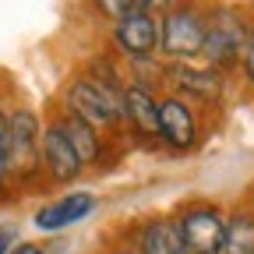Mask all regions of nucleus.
<instances>
[{
	"label": "nucleus",
	"instance_id": "4",
	"mask_svg": "<svg viewBox=\"0 0 254 254\" xmlns=\"http://www.w3.org/2000/svg\"><path fill=\"white\" fill-rule=\"evenodd\" d=\"M180 233H184V247L187 254H222V240H226V219L222 212L208 201H194L184 205L177 212Z\"/></svg>",
	"mask_w": 254,
	"mask_h": 254
},
{
	"label": "nucleus",
	"instance_id": "14",
	"mask_svg": "<svg viewBox=\"0 0 254 254\" xmlns=\"http://www.w3.org/2000/svg\"><path fill=\"white\" fill-rule=\"evenodd\" d=\"M222 254H254V215L251 212H233L226 219Z\"/></svg>",
	"mask_w": 254,
	"mask_h": 254
},
{
	"label": "nucleus",
	"instance_id": "15",
	"mask_svg": "<svg viewBox=\"0 0 254 254\" xmlns=\"http://www.w3.org/2000/svg\"><path fill=\"white\" fill-rule=\"evenodd\" d=\"M92 4H95V11H99L106 21H124L127 14H131L134 11V0H92Z\"/></svg>",
	"mask_w": 254,
	"mask_h": 254
},
{
	"label": "nucleus",
	"instance_id": "13",
	"mask_svg": "<svg viewBox=\"0 0 254 254\" xmlns=\"http://www.w3.org/2000/svg\"><path fill=\"white\" fill-rule=\"evenodd\" d=\"M57 124H60V131L67 134V141L78 152L81 163H95V159L103 155V141H99V131H95V127H88V124H81L74 117H57Z\"/></svg>",
	"mask_w": 254,
	"mask_h": 254
},
{
	"label": "nucleus",
	"instance_id": "7",
	"mask_svg": "<svg viewBox=\"0 0 254 254\" xmlns=\"http://www.w3.org/2000/svg\"><path fill=\"white\" fill-rule=\"evenodd\" d=\"M95 212V194L92 190H71V194H60L57 201L43 205L36 215H32V226L43 230V233H60L74 226V222L88 219Z\"/></svg>",
	"mask_w": 254,
	"mask_h": 254
},
{
	"label": "nucleus",
	"instance_id": "21",
	"mask_svg": "<svg viewBox=\"0 0 254 254\" xmlns=\"http://www.w3.org/2000/svg\"><path fill=\"white\" fill-rule=\"evenodd\" d=\"M7 134V113H4V106H0V138Z\"/></svg>",
	"mask_w": 254,
	"mask_h": 254
},
{
	"label": "nucleus",
	"instance_id": "8",
	"mask_svg": "<svg viewBox=\"0 0 254 254\" xmlns=\"http://www.w3.org/2000/svg\"><path fill=\"white\" fill-rule=\"evenodd\" d=\"M113 46L131 60H148L159 50V21L131 11L124 21L113 25Z\"/></svg>",
	"mask_w": 254,
	"mask_h": 254
},
{
	"label": "nucleus",
	"instance_id": "5",
	"mask_svg": "<svg viewBox=\"0 0 254 254\" xmlns=\"http://www.w3.org/2000/svg\"><path fill=\"white\" fill-rule=\"evenodd\" d=\"M244 43H247V28L240 25V18L233 11H215V14L205 18L201 57L208 60V67H215V71L233 67L244 53Z\"/></svg>",
	"mask_w": 254,
	"mask_h": 254
},
{
	"label": "nucleus",
	"instance_id": "18",
	"mask_svg": "<svg viewBox=\"0 0 254 254\" xmlns=\"http://www.w3.org/2000/svg\"><path fill=\"white\" fill-rule=\"evenodd\" d=\"M14 244H18V230L7 226V222H0V254H11Z\"/></svg>",
	"mask_w": 254,
	"mask_h": 254
},
{
	"label": "nucleus",
	"instance_id": "3",
	"mask_svg": "<svg viewBox=\"0 0 254 254\" xmlns=\"http://www.w3.org/2000/svg\"><path fill=\"white\" fill-rule=\"evenodd\" d=\"M39 138H43V124L39 117L18 106L7 113V159H11V180L25 184L28 177H36L39 170Z\"/></svg>",
	"mask_w": 254,
	"mask_h": 254
},
{
	"label": "nucleus",
	"instance_id": "10",
	"mask_svg": "<svg viewBox=\"0 0 254 254\" xmlns=\"http://www.w3.org/2000/svg\"><path fill=\"white\" fill-rule=\"evenodd\" d=\"M134 251L138 254H187L177 215H152V219H145L138 226V233H134Z\"/></svg>",
	"mask_w": 254,
	"mask_h": 254
},
{
	"label": "nucleus",
	"instance_id": "12",
	"mask_svg": "<svg viewBox=\"0 0 254 254\" xmlns=\"http://www.w3.org/2000/svg\"><path fill=\"white\" fill-rule=\"evenodd\" d=\"M124 120H131L141 138H159V103L148 85L138 81L124 88Z\"/></svg>",
	"mask_w": 254,
	"mask_h": 254
},
{
	"label": "nucleus",
	"instance_id": "2",
	"mask_svg": "<svg viewBox=\"0 0 254 254\" xmlns=\"http://www.w3.org/2000/svg\"><path fill=\"white\" fill-rule=\"evenodd\" d=\"M205 46V14L190 4H177L159 21V50L173 60H194Z\"/></svg>",
	"mask_w": 254,
	"mask_h": 254
},
{
	"label": "nucleus",
	"instance_id": "19",
	"mask_svg": "<svg viewBox=\"0 0 254 254\" xmlns=\"http://www.w3.org/2000/svg\"><path fill=\"white\" fill-rule=\"evenodd\" d=\"M11 254H50V247L39 244V240H18Z\"/></svg>",
	"mask_w": 254,
	"mask_h": 254
},
{
	"label": "nucleus",
	"instance_id": "11",
	"mask_svg": "<svg viewBox=\"0 0 254 254\" xmlns=\"http://www.w3.org/2000/svg\"><path fill=\"white\" fill-rule=\"evenodd\" d=\"M170 85L190 99H205V103H215L222 95V71L215 67H190V64H173L166 71Z\"/></svg>",
	"mask_w": 254,
	"mask_h": 254
},
{
	"label": "nucleus",
	"instance_id": "1",
	"mask_svg": "<svg viewBox=\"0 0 254 254\" xmlns=\"http://www.w3.org/2000/svg\"><path fill=\"white\" fill-rule=\"evenodd\" d=\"M64 117H74L88 127H110L124 120V88L110 71H81L64 85Z\"/></svg>",
	"mask_w": 254,
	"mask_h": 254
},
{
	"label": "nucleus",
	"instance_id": "6",
	"mask_svg": "<svg viewBox=\"0 0 254 254\" xmlns=\"http://www.w3.org/2000/svg\"><path fill=\"white\" fill-rule=\"evenodd\" d=\"M39 166L50 173V180H57V184H67V180H74L78 173H81V159H78V152L71 148V141H67V134L60 131V124L57 120H50L46 127H43V138H39Z\"/></svg>",
	"mask_w": 254,
	"mask_h": 254
},
{
	"label": "nucleus",
	"instance_id": "16",
	"mask_svg": "<svg viewBox=\"0 0 254 254\" xmlns=\"http://www.w3.org/2000/svg\"><path fill=\"white\" fill-rule=\"evenodd\" d=\"M170 7H177V0H134V11L138 14H148V18L166 14Z\"/></svg>",
	"mask_w": 254,
	"mask_h": 254
},
{
	"label": "nucleus",
	"instance_id": "20",
	"mask_svg": "<svg viewBox=\"0 0 254 254\" xmlns=\"http://www.w3.org/2000/svg\"><path fill=\"white\" fill-rule=\"evenodd\" d=\"M103 254H138L134 247H127V244H113V247H106Z\"/></svg>",
	"mask_w": 254,
	"mask_h": 254
},
{
	"label": "nucleus",
	"instance_id": "17",
	"mask_svg": "<svg viewBox=\"0 0 254 254\" xmlns=\"http://www.w3.org/2000/svg\"><path fill=\"white\" fill-rule=\"evenodd\" d=\"M244 74L254 85V28H247V43H244Z\"/></svg>",
	"mask_w": 254,
	"mask_h": 254
},
{
	"label": "nucleus",
	"instance_id": "9",
	"mask_svg": "<svg viewBox=\"0 0 254 254\" xmlns=\"http://www.w3.org/2000/svg\"><path fill=\"white\" fill-rule=\"evenodd\" d=\"M159 138L177 152L194 148V141H198V120L190 113V106L184 99H177V95L159 99Z\"/></svg>",
	"mask_w": 254,
	"mask_h": 254
}]
</instances>
